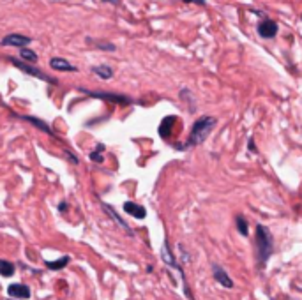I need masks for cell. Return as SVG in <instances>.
Wrapping results in <instances>:
<instances>
[{
    "label": "cell",
    "instance_id": "obj_5",
    "mask_svg": "<svg viewBox=\"0 0 302 300\" xmlns=\"http://www.w3.org/2000/svg\"><path fill=\"white\" fill-rule=\"evenodd\" d=\"M80 92H83L85 96L94 97V99H101V101H108V102H115V104H131V97L122 96V94H110V92H92V90H87V88H80Z\"/></svg>",
    "mask_w": 302,
    "mask_h": 300
},
{
    "label": "cell",
    "instance_id": "obj_7",
    "mask_svg": "<svg viewBox=\"0 0 302 300\" xmlns=\"http://www.w3.org/2000/svg\"><path fill=\"white\" fill-rule=\"evenodd\" d=\"M32 43V39L21 34H7L2 37L0 46H15V48H25L27 44Z\"/></svg>",
    "mask_w": 302,
    "mask_h": 300
},
{
    "label": "cell",
    "instance_id": "obj_14",
    "mask_svg": "<svg viewBox=\"0 0 302 300\" xmlns=\"http://www.w3.org/2000/svg\"><path fill=\"white\" fill-rule=\"evenodd\" d=\"M50 67L55 69V71H71V73H74L76 71V67H74L73 64H69L66 58L62 57H53L51 60H50Z\"/></svg>",
    "mask_w": 302,
    "mask_h": 300
},
{
    "label": "cell",
    "instance_id": "obj_4",
    "mask_svg": "<svg viewBox=\"0 0 302 300\" xmlns=\"http://www.w3.org/2000/svg\"><path fill=\"white\" fill-rule=\"evenodd\" d=\"M7 60H9L15 67H18L21 71V73H25V74H29V76H34V78H37V80H43V82H46V83H50V85H57V80L55 78H51V76H48L46 73H43L41 69H37V67H34L32 64H29V62H25V60H18V58H15V57H7Z\"/></svg>",
    "mask_w": 302,
    "mask_h": 300
},
{
    "label": "cell",
    "instance_id": "obj_20",
    "mask_svg": "<svg viewBox=\"0 0 302 300\" xmlns=\"http://www.w3.org/2000/svg\"><path fill=\"white\" fill-rule=\"evenodd\" d=\"M102 152H104V145H102V143H99L98 149L94 150V152H90V155H88V157H90V161H92V163H102V161H104V157H102Z\"/></svg>",
    "mask_w": 302,
    "mask_h": 300
},
{
    "label": "cell",
    "instance_id": "obj_2",
    "mask_svg": "<svg viewBox=\"0 0 302 300\" xmlns=\"http://www.w3.org/2000/svg\"><path fill=\"white\" fill-rule=\"evenodd\" d=\"M256 244H258V265L260 268H263L270 254L274 252V238L268 232V228L263 224L256 226Z\"/></svg>",
    "mask_w": 302,
    "mask_h": 300
},
{
    "label": "cell",
    "instance_id": "obj_16",
    "mask_svg": "<svg viewBox=\"0 0 302 300\" xmlns=\"http://www.w3.org/2000/svg\"><path fill=\"white\" fill-rule=\"evenodd\" d=\"M20 57H21V60H25V62H29V64H35L39 58H37V53H35L34 50H30V48H21L20 50Z\"/></svg>",
    "mask_w": 302,
    "mask_h": 300
},
{
    "label": "cell",
    "instance_id": "obj_13",
    "mask_svg": "<svg viewBox=\"0 0 302 300\" xmlns=\"http://www.w3.org/2000/svg\"><path fill=\"white\" fill-rule=\"evenodd\" d=\"M124 210H126V214H129V216H133V217L136 219H145L147 216V210L141 205L134 203V201H126L124 203Z\"/></svg>",
    "mask_w": 302,
    "mask_h": 300
},
{
    "label": "cell",
    "instance_id": "obj_17",
    "mask_svg": "<svg viewBox=\"0 0 302 300\" xmlns=\"http://www.w3.org/2000/svg\"><path fill=\"white\" fill-rule=\"evenodd\" d=\"M15 274V265L7 260H0V276L2 277H11Z\"/></svg>",
    "mask_w": 302,
    "mask_h": 300
},
{
    "label": "cell",
    "instance_id": "obj_23",
    "mask_svg": "<svg viewBox=\"0 0 302 300\" xmlns=\"http://www.w3.org/2000/svg\"><path fill=\"white\" fill-rule=\"evenodd\" d=\"M66 155H67L69 159L73 161L74 165H78V163H80V159H78V157H76V155H74V154H73V152H69V150H66Z\"/></svg>",
    "mask_w": 302,
    "mask_h": 300
},
{
    "label": "cell",
    "instance_id": "obj_15",
    "mask_svg": "<svg viewBox=\"0 0 302 300\" xmlns=\"http://www.w3.org/2000/svg\"><path fill=\"white\" fill-rule=\"evenodd\" d=\"M92 73H96L98 74L101 80H112L113 78V69L110 67V66H94L92 67Z\"/></svg>",
    "mask_w": 302,
    "mask_h": 300
},
{
    "label": "cell",
    "instance_id": "obj_12",
    "mask_svg": "<svg viewBox=\"0 0 302 300\" xmlns=\"http://www.w3.org/2000/svg\"><path fill=\"white\" fill-rule=\"evenodd\" d=\"M7 293H9L11 297H15V299H30V288L25 284H11L9 288H7Z\"/></svg>",
    "mask_w": 302,
    "mask_h": 300
},
{
    "label": "cell",
    "instance_id": "obj_25",
    "mask_svg": "<svg viewBox=\"0 0 302 300\" xmlns=\"http://www.w3.org/2000/svg\"><path fill=\"white\" fill-rule=\"evenodd\" d=\"M102 2H106V4H112V5H120V0H102Z\"/></svg>",
    "mask_w": 302,
    "mask_h": 300
},
{
    "label": "cell",
    "instance_id": "obj_10",
    "mask_svg": "<svg viewBox=\"0 0 302 300\" xmlns=\"http://www.w3.org/2000/svg\"><path fill=\"white\" fill-rule=\"evenodd\" d=\"M177 124V117L175 115H168L165 117L161 120V124H159V129H157V133H159V136L161 138H170L171 134V129H173V126Z\"/></svg>",
    "mask_w": 302,
    "mask_h": 300
},
{
    "label": "cell",
    "instance_id": "obj_9",
    "mask_svg": "<svg viewBox=\"0 0 302 300\" xmlns=\"http://www.w3.org/2000/svg\"><path fill=\"white\" fill-rule=\"evenodd\" d=\"M102 210H104V212H106L108 216H110V217H112L113 221H115V223H117L118 226L122 228V230H126V233H127V235H129V237H133V235H134V233H133V230H131V228H129V224H127L126 221H124V219H122L120 216H118V214L115 212V208L110 207V205H108V203H102Z\"/></svg>",
    "mask_w": 302,
    "mask_h": 300
},
{
    "label": "cell",
    "instance_id": "obj_27",
    "mask_svg": "<svg viewBox=\"0 0 302 300\" xmlns=\"http://www.w3.org/2000/svg\"><path fill=\"white\" fill-rule=\"evenodd\" d=\"M301 19H302V15H301Z\"/></svg>",
    "mask_w": 302,
    "mask_h": 300
},
{
    "label": "cell",
    "instance_id": "obj_6",
    "mask_svg": "<svg viewBox=\"0 0 302 300\" xmlns=\"http://www.w3.org/2000/svg\"><path fill=\"white\" fill-rule=\"evenodd\" d=\"M256 32H258V35L260 37H263V39H272V37L278 35V23L270 18H265L258 23Z\"/></svg>",
    "mask_w": 302,
    "mask_h": 300
},
{
    "label": "cell",
    "instance_id": "obj_19",
    "mask_svg": "<svg viewBox=\"0 0 302 300\" xmlns=\"http://www.w3.org/2000/svg\"><path fill=\"white\" fill-rule=\"evenodd\" d=\"M235 224H237V230H239L240 235H244V237H246V235L249 233L248 221H246V217H244V216H240V214H239V216L235 217Z\"/></svg>",
    "mask_w": 302,
    "mask_h": 300
},
{
    "label": "cell",
    "instance_id": "obj_1",
    "mask_svg": "<svg viewBox=\"0 0 302 300\" xmlns=\"http://www.w3.org/2000/svg\"><path fill=\"white\" fill-rule=\"evenodd\" d=\"M218 126V118L216 117H210V115H203L200 118H196L193 127H191V133L187 136V140L184 143H175V149L177 150H189V149H195V147L201 145L207 138L210 136L212 129Z\"/></svg>",
    "mask_w": 302,
    "mask_h": 300
},
{
    "label": "cell",
    "instance_id": "obj_8",
    "mask_svg": "<svg viewBox=\"0 0 302 300\" xmlns=\"http://www.w3.org/2000/svg\"><path fill=\"white\" fill-rule=\"evenodd\" d=\"M212 274H214V279L219 283L221 286H224V288H234V281H232V277L224 272V268L221 265L214 263V265H212Z\"/></svg>",
    "mask_w": 302,
    "mask_h": 300
},
{
    "label": "cell",
    "instance_id": "obj_21",
    "mask_svg": "<svg viewBox=\"0 0 302 300\" xmlns=\"http://www.w3.org/2000/svg\"><path fill=\"white\" fill-rule=\"evenodd\" d=\"M96 48H99V50H104V51H115V44H112V43H102V41H96V44H94Z\"/></svg>",
    "mask_w": 302,
    "mask_h": 300
},
{
    "label": "cell",
    "instance_id": "obj_11",
    "mask_svg": "<svg viewBox=\"0 0 302 300\" xmlns=\"http://www.w3.org/2000/svg\"><path fill=\"white\" fill-rule=\"evenodd\" d=\"M15 117H18V118H21V120H25V122H29V124H32V126H35L39 131H43V133H46V134H50V136H55V133L50 129V126L46 124L44 120H41V118H37V117H30V115H15Z\"/></svg>",
    "mask_w": 302,
    "mask_h": 300
},
{
    "label": "cell",
    "instance_id": "obj_26",
    "mask_svg": "<svg viewBox=\"0 0 302 300\" xmlns=\"http://www.w3.org/2000/svg\"><path fill=\"white\" fill-rule=\"evenodd\" d=\"M59 210H60V212H66V210H67V203H66V201H62V203L59 205Z\"/></svg>",
    "mask_w": 302,
    "mask_h": 300
},
{
    "label": "cell",
    "instance_id": "obj_24",
    "mask_svg": "<svg viewBox=\"0 0 302 300\" xmlns=\"http://www.w3.org/2000/svg\"><path fill=\"white\" fill-rule=\"evenodd\" d=\"M182 2H185V4H198V5H205V4H207L205 0H182Z\"/></svg>",
    "mask_w": 302,
    "mask_h": 300
},
{
    "label": "cell",
    "instance_id": "obj_22",
    "mask_svg": "<svg viewBox=\"0 0 302 300\" xmlns=\"http://www.w3.org/2000/svg\"><path fill=\"white\" fill-rule=\"evenodd\" d=\"M248 149L251 150V152H253V154H256V152H258V149H256V145H254V138H253V136H251V138H249Z\"/></svg>",
    "mask_w": 302,
    "mask_h": 300
},
{
    "label": "cell",
    "instance_id": "obj_3",
    "mask_svg": "<svg viewBox=\"0 0 302 300\" xmlns=\"http://www.w3.org/2000/svg\"><path fill=\"white\" fill-rule=\"evenodd\" d=\"M161 260L166 263V265L170 267V268H173V270H177V272H179V274H181L182 283H184V293H185V299L195 300V299H193V293H191V290H189V284H187V279H185L184 270H182L181 263L177 262V258H175V254H173V251H171V249H170V242H168V240H165V242H163V247H161Z\"/></svg>",
    "mask_w": 302,
    "mask_h": 300
},
{
    "label": "cell",
    "instance_id": "obj_18",
    "mask_svg": "<svg viewBox=\"0 0 302 300\" xmlns=\"http://www.w3.org/2000/svg\"><path fill=\"white\" fill-rule=\"evenodd\" d=\"M46 263V267H48L50 270H62V268H66L69 263V256H62L60 260H57V262H44Z\"/></svg>",
    "mask_w": 302,
    "mask_h": 300
}]
</instances>
